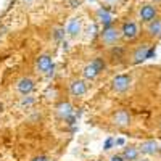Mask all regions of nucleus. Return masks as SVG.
<instances>
[{"instance_id": "nucleus-10", "label": "nucleus", "mask_w": 161, "mask_h": 161, "mask_svg": "<svg viewBox=\"0 0 161 161\" xmlns=\"http://www.w3.org/2000/svg\"><path fill=\"white\" fill-rule=\"evenodd\" d=\"M140 19L143 21V23H148V21H152V19H155L156 18V8L153 7V5H143L142 8H140Z\"/></svg>"}, {"instance_id": "nucleus-21", "label": "nucleus", "mask_w": 161, "mask_h": 161, "mask_svg": "<svg viewBox=\"0 0 161 161\" xmlns=\"http://www.w3.org/2000/svg\"><path fill=\"white\" fill-rule=\"evenodd\" d=\"M80 3H82V0H69V7H73V8L79 7Z\"/></svg>"}, {"instance_id": "nucleus-23", "label": "nucleus", "mask_w": 161, "mask_h": 161, "mask_svg": "<svg viewBox=\"0 0 161 161\" xmlns=\"http://www.w3.org/2000/svg\"><path fill=\"white\" fill-rule=\"evenodd\" d=\"M31 161H50L47 156H42V155H40V156H36V158H32Z\"/></svg>"}, {"instance_id": "nucleus-7", "label": "nucleus", "mask_w": 161, "mask_h": 161, "mask_svg": "<svg viewBox=\"0 0 161 161\" xmlns=\"http://www.w3.org/2000/svg\"><path fill=\"white\" fill-rule=\"evenodd\" d=\"M36 66H37V69L40 73H48V71H52L53 68H55V66H53V61H52V57H48V55H40L37 58V61H36Z\"/></svg>"}, {"instance_id": "nucleus-1", "label": "nucleus", "mask_w": 161, "mask_h": 161, "mask_svg": "<svg viewBox=\"0 0 161 161\" xmlns=\"http://www.w3.org/2000/svg\"><path fill=\"white\" fill-rule=\"evenodd\" d=\"M121 37V31H118L113 24L110 26H105L103 31L100 32V39L105 45H114Z\"/></svg>"}, {"instance_id": "nucleus-25", "label": "nucleus", "mask_w": 161, "mask_h": 161, "mask_svg": "<svg viewBox=\"0 0 161 161\" xmlns=\"http://www.w3.org/2000/svg\"><path fill=\"white\" fill-rule=\"evenodd\" d=\"M114 143H116V145H124V139H118Z\"/></svg>"}, {"instance_id": "nucleus-19", "label": "nucleus", "mask_w": 161, "mask_h": 161, "mask_svg": "<svg viewBox=\"0 0 161 161\" xmlns=\"http://www.w3.org/2000/svg\"><path fill=\"white\" fill-rule=\"evenodd\" d=\"M113 145H114V140H113L111 137H110V139H106V140H105V143H103V150H110Z\"/></svg>"}, {"instance_id": "nucleus-15", "label": "nucleus", "mask_w": 161, "mask_h": 161, "mask_svg": "<svg viewBox=\"0 0 161 161\" xmlns=\"http://www.w3.org/2000/svg\"><path fill=\"white\" fill-rule=\"evenodd\" d=\"M66 32H68L69 36L76 37L79 32H80V21L77 18H73L69 23H68V28H66Z\"/></svg>"}, {"instance_id": "nucleus-18", "label": "nucleus", "mask_w": 161, "mask_h": 161, "mask_svg": "<svg viewBox=\"0 0 161 161\" xmlns=\"http://www.w3.org/2000/svg\"><path fill=\"white\" fill-rule=\"evenodd\" d=\"M123 55H124V48H121V47H116V48L111 50V57H113L114 61H116V58H118V60L123 58Z\"/></svg>"}, {"instance_id": "nucleus-14", "label": "nucleus", "mask_w": 161, "mask_h": 161, "mask_svg": "<svg viewBox=\"0 0 161 161\" xmlns=\"http://www.w3.org/2000/svg\"><path fill=\"white\" fill-rule=\"evenodd\" d=\"M97 19L103 24V28H105V26H110L111 24V15H110V11L106 10V8L97 10Z\"/></svg>"}, {"instance_id": "nucleus-4", "label": "nucleus", "mask_w": 161, "mask_h": 161, "mask_svg": "<svg viewBox=\"0 0 161 161\" xmlns=\"http://www.w3.org/2000/svg\"><path fill=\"white\" fill-rule=\"evenodd\" d=\"M121 36H123L126 40H134L139 36V26L134 23V21H127L123 24L121 28Z\"/></svg>"}, {"instance_id": "nucleus-11", "label": "nucleus", "mask_w": 161, "mask_h": 161, "mask_svg": "<svg viewBox=\"0 0 161 161\" xmlns=\"http://www.w3.org/2000/svg\"><path fill=\"white\" fill-rule=\"evenodd\" d=\"M57 114L61 118V119H66L68 116L73 114V105L69 102H61L57 105Z\"/></svg>"}, {"instance_id": "nucleus-22", "label": "nucleus", "mask_w": 161, "mask_h": 161, "mask_svg": "<svg viewBox=\"0 0 161 161\" xmlns=\"http://www.w3.org/2000/svg\"><path fill=\"white\" fill-rule=\"evenodd\" d=\"M63 36H64V32H63L61 29H57V31H55V39H57V40H60Z\"/></svg>"}, {"instance_id": "nucleus-16", "label": "nucleus", "mask_w": 161, "mask_h": 161, "mask_svg": "<svg viewBox=\"0 0 161 161\" xmlns=\"http://www.w3.org/2000/svg\"><path fill=\"white\" fill-rule=\"evenodd\" d=\"M93 68H95L97 71H98V74L102 73V71H105V68H106V63H105V60L102 58V57H95L92 60V63H90Z\"/></svg>"}, {"instance_id": "nucleus-9", "label": "nucleus", "mask_w": 161, "mask_h": 161, "mask_svg": "<svg viewBox=\"0 0 161 161\" xmlns=\"http://www.w3.org/2000/svg\"><path fill=\"white\" fill-rule=\"evenodd\" d=\"M148 48H150L148 45H139L132 53V63L139 64V63L145 61L147 60V53H148Z\"/></svg>"}, {"instance_id": "nucleus-29", "label": "nucleus", "mask_w": 161, "mask_h": 161, "mask_svg": "<svg viewBox=\"0 0 161 161\" xmlns=\"http://www.w3.org/2000/svg\"><path fill=\"white\" fill-rule=\"evenodd\" d=\"M159 129H161V123H159Z\"/></svg>"}, {"instance_id": "nucleus-8", "label": "nucleus", "mask_w": 161, "mask_h": 161, "mask_svg": "<svg viewBox=\"0 0 161 161\" xmlns=\"http://www.w3.org/2000/svg\"><path fill=\"white\" fill-rule=\"evenodd\" d=\"M129 123H130V116H129V113L126 110H119V111H116L113 114V124L114 126L126 127V126H129Z\"/></svg>"}, {"instance_id": "nucleus-13", "label": "nucleus", "mask_w": 161, "mask_h": 161, "mask_svg": "<svg viewBox=\"0 0 161 161\" xmlns=\"http://www.w3.org/2000/svg\"><path fill=\"white\" fill-rule=\"evenodd\" d=\"M139 155H140V150L137 148V147H132V145L126 147L124 152H123V158L126 161H137L139 159Z\"/></svg>"}, {"instance_id": "nucleus-3", "label": "nucleus", "mask_w": 161, "mask_h": 161, "mask_svg": "<svg viewBox=\"0 0 161 161\" xmlns=\"http://www.w3.org/2000/svg\"><path fill=\"white\" fill-rule=\"evenodd\" d=\"M139 150H140V153H143V155H148V156H155V155H158L159 152H161V145L156 142V140H145V142H142L140 143V147H139Z\"/></svg>"}, {"instance_id": "nucleus-6", "label": "nucleus", "mask_w": 161, "mask_h": 161, "mask_svg": "<svg viewBox=\"0 0 161 161\" xmlns=\"http://www.w3.org/2000/svg\"><path fill=\"white\" fill-rule=\"evenodd\" d=\"M69 92H71L73 97H82L87 92V86H86V82L82 79H74L69 84Z\"/></svg>"}, {"instance_id": "nucleus-17", "label": "nucleus", "mask_w": 161, "mask_h": 161, "mask_svg": "<svg viewBox=\"0 0 161 161\" xmlns=\"http://www.w3.org/2000/svg\"><path fill=\"white\" fill-rule=\"evenodd\" d=\"M82 74H84L86 79H90V80H92V79H95V77L98 76V71L93 68L92 64H87L86 68H84V71H82Z\"/></svg>"}, {"instance_id": "nucleus-2", "label": "nucleus", "mask_w": 161, "mask_h": 161, "mask_svg": "<svg viewBox=\"0 0 161 161\" xmlns=\"http://www.w3.org/2000/svg\"><path fill=\"white\" fill-rule=\"evenodd\" d=\"M132 84V77L130 74H118L116 77H113L111 80V89L116 92V93H123L126 92Z\"/></svg>"}, {"instance_id": "nucleus-30", "label": "nucleus", "mask_w": 161, "mask_h": 161, "mask_svg": "<svg viewBox=\"0 0 161 161\" xmlns=\"http://www.w3.org/2000/svg\"><path fill=\"white\" fill-rule=\"evenodd\" d=\"M142 161H147V159H142Z\"/></svg>"}, {"instance_id": "nucleus-12", "label": "nucleus", "mask_w": 161, "mask_h": 161, "mask_svg": "<svg viewBox=\"0 0 161 161\" xmlns=\"http://www.w3.org/2000/svg\"><path fill=\"white\" fill-rule=\"evenodd\" d=\"M147 31H148V36L150 37L158 39L161 36V19L155 18V19L148 21V28H147Z\"/></svg>"}, {"instance_id": "nucleus-20", "label": "nucleus", "mask_w": 161, "mask_h": 161, "mask_svg": "<svg viewBox=\"0 0 161 161\" xmlns=\"http://www.w3.org/2000/svg\"><path fill=\"white\" fill-rule=\"evenodd\" d=\"M64 121H66V124H68V126H74L77 119H76V116H74V114H71V116H68V118H66Z\"/></svg>"}, {"instance_id": "nucleus-28", "label": "nucleus", "mask_w": 161, "mask_h": 161, "mask_svg": "<svg viewBox=\"0 0 161 161\" xmlns=\"http://www.w3.org/2000/svg\"><path fill=\"white\" fill-rule=\"evenodd\" d=\"M89 2H95V0H89Z\"/></svg>"}, {"instance_id": "nucleus-26", "label": "nucleus", "mask_w": 161, "mask_h": 161, "mask_svg": "<svg viewBox=\"0 0 161 161\" xmlns=\"http://www.w3.org/2000/svg\"><path fill=\"white\" fill-rule=\"evenodd\" d=\"M105 2H108V3L114 5V3H118V2H119V0H105Z\"/></svg>"}, {"instance_id": "nucleus-5", "label": "nucleus", "mask_w": 161, "mask_h": 161, "mask_svg": "<svg viewBox=\"0 0 161 161\" xmlns=\"http://www.w3.org/2000/svg\"><path fill=\"white\" fill-rule=\"evenodd\" d=\"M16 90L21 93V95H29V93L34 90V80L31 77H23L18 80V84H16Z\"/></svg>"}, {"instance_id": "nucleus-24", "label": "nucleus", "mask_w": 161, "mask_h": 161, "mask_svg": "<svg viewBox=\"0 0 161 161\" xmlns=\"http://www.w3.org/2000/svg\"><path fill=\"white\" fill-rule=\"evenodd\" d=\"M110 161H126L123 156H121V155H114V156H111V159Z\"/></svg>"}, {"instance_id": "nucleus-27", "label": "nucleus", "mask_w": 161, "mask_h": 161, "mask_svg": "<svg viewBox=\"0 0 161 161\" xmlns=\"http://www.w3.org/2000/svg\"><path fill=\"white\" fill-rule=\"evenodd\" d=\"M23 2H26V3H31V2H32V0H23Z\"/></svg>"}]
</instances>
